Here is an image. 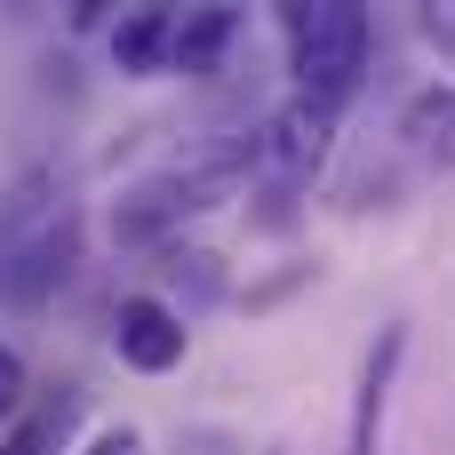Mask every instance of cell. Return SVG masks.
Listing matches in <instances>:
<instances>
[{
  "mask_svg": "<svg viewBox=\"0 0 455 455\" xmlns=\"http://www.w3.org/2000/svg\"><path fill=\"white\" fill-rule=\"evenodd\" d=\"M248 176H264V144H256V128H240V136H224V144L176 160V168L136 176V184L112 200V240H120V248H176V224L224 208Z\"/></svg>",
  "mask_w": 455,
  "mask_h": 455,
  "instance_id": "cell-1",
  "label": "cell"
},
{
  "mask_svg": "<svg viewBox=\"0 0 455 455\" xmlns=\"http://www.w3.org/2000/svg\"><path fill=\"white\" fill-rule=\"evenodd\" d=\"M280 32H288L296 96L344 112V96H352L360 72H368V48H376L368 8H352V0H304V8H280Z\"/></svg>",
  "mask_w": 455,
  "mask_h": 455,
  "instance_id": "cell-2",
  "label": "cell"
},
{
  "mask_svg": "<svg viewBox=\"0 0 455 455\" xmlns=\"http://www.w3.org/2000/svg\"><path fill=\"white\" fill-rule=\"evenodd\" d=\"M256 144H264V184H280V192H312V176H320L328 152H336V112L312 104V96H288L280 112H264Z\"/></svg>",
  "mask_w": 455,
  "mask_h": 455,
  "instance_id": "cell-3",
  "label": "cell"
},
{
  "mask_svg": "<svg viewBox=\"0 0 455 455\" xmlns=\"http://www.w3.org/2000/svg\"><path fill=\"white\" fill-rule=\"evenodd\" d=\"M112 352L136 376H168V368H184L192 328H184V312H168V296H120L112 304Z\"/></svg>",
  "mask_w": 455,
  "mask_h": 455,
  "instance_id": "cell-4",
  "label": "cell"
},
{
  "mask_svg": "<svg viewBox=\"0 0 455 455\" xmlns=\"http://www.w3.org/2000/svg\"><path fill=\"white\" fill-rule=\"evenodd\" d=\"M72 256H80V216L56 208L40 232H24V240L0 256V296H16V304H48V296L64 288Z\"/></svg>",
  "mask_w": 455,
  "mask_h": 455,
  "instance_id": "cell-5",
  "label": "cell"
},
{
  "mask_svg": "<svg viewBox=\"0 0 455 455\" xmlns=\"http://www.w3.org/2000/svg\"><path fill=\"white\" fill-rule=\"evenodd\" d=\"M400 360H408V328H376L368 344V368H360V392H352V432L344 455H384V408H392V384H400Z\"/></svg>",
  "mask_w": 455,
  "mask_h": 455,
  "instance_id": "cell-6",
  "label": "cell"
},
{
  "mask_svg": "<svg viewBox=\"0 0 455 455\" xmlns=\"http://www.w3.org/2000/svg\"><path fill=\"white\" fill-rule=\"evenodd\" d=\"M400 136L416 160H432L440 176H455V80H424L400 104Z\"/></svg>",
  "mask_w": 455,
  "mask_h": 455,
  "instance_id": "cell-7",
  "label": "cell"
},
{
  "mask_svg": "<svg viewBox=\"0 0 455 455\" xmlns=\"http://www.w3.org/2000/svg\"><path fill=\"white\" fill-rule=\"evenodd\" d=\"M160 288H168V312H184V320H192V312H216V304L232 296V288H224V256H216V248H184V240L160 248Z\"/></svg>",
  "mask_w": 455,
  "mask_h": 455,
  "instance_id": "cell-8",
  "label": "cell"
},
{
  "mask_svg": "<svg viewBox=\"0 0 455 455\" xmlns=\"http://www.w3.org/2000/svg\"><path fill=\"white\" fill-rule=\"evenodd\" d=\"M232 40H240V8H184V16H176V56H168V72L208 80V72L232 56Z\"/></svg>",
  "mask_w": 455,
  "mask_h": 455,
  "instance_id": "cell-9",
  "label": "cell"
},
{
  "mask_svg": "<svg viewBox=\"0 0 455 455\" xmlns=\"http://www.w3.org/2000/svg\"><path fill=\"white\" fill-rule=\"evenodd\" d=\"M168 56H176V16H168V8H128V16L112 24V64H120L128 80L168 72Z\"/></svg>",
  "mask_w": 455,
  "mask_h": 455,
  "instance_id": "cell-10",
  "label": "cell"
},
{
  "mask_svg": "<svg viewBox=\"0 0 455 455\" xmlns=\"http://www.w3.org/2000/svg\"><path fill=\"white\" fill-rule=\"evenodd\" d=\"M72 424H80V384H56V400H48V408H32V416H16V424H8L0 455H56Z\"/></svg>",
  "mask_w": 455,
  "mask_h": 455,
  "instance_id": "cell-11",
  "label": "cell"
},
{
  "mask_svg": "<svg viewBox=\"0 0 455 455\" xmlns=\"http://www.w3.org/2000/svg\"><path fill=\"white\" fill-rule=\"evenodd\" d=\"M24 392H32V376H24V352H16V344H0V424L24 408Z\"/></svg>",
  "mask_w": 455,
  "mask_h": 455,
  "instance_id": "cell-12",
  "label": "cell"
},
{
  "mask_svg": "<svg viewBox=\"0 0 455 455\" xmlns=\"http://www.w3.org/2000/svg\"><path fill=\"white\" fill-rule=\"evenodd\" d=\"M416 24H424V40H432L440 56H455V0H432V8H424Z\"/></svg>",
  "mask_w": 455,
  "mask_h": 455,
  "instance_id": "cell-13",
  "label": "cell"
},
{
  "mask_svg": "<svg viewBox=\"0 0 455 455\" xmlns=\"http://www.w3.org/2000/svg\"><path fill=\"white\" fill-rule=\"evenodd\" d=\"M256 200H264V208H256V224H264V232H288V224H296V192H280V184H264Z\"/></svg>",
  "mask_w": 455,
  "mask_h": 455,
  "instance_id": "cell-14",
  "label": "cell"
},
{
  "mask_svg": "<svg viewBox=\"0 0 455 455\" xmlns=\"http://www.w3.org/2000/svg\"><path fill=\"white\" fill-rule=\"evenodd\" d=\"M312 280V264H296V272H280V280H264V288H248V312H264V304H280L288 288H304Z\"/></svg>",
  "mask_w": 455,
  "mask_h": 455,
  "instance_id": "cell-15",
  "label": "cell"
},
{
  "mask_svg": "<svg viewBox=\"0 0 455 455\" xmlns=\"http://www.w3.org/2000/svg\"><path fill=\"white\" fill-rule=\"evenodd\" d=\"M88 455H144V440L120 424V432H96V440H88Z\"/></svg>",
  "mask_w": 455,
  "mask_h": 455,
  "instance_id": "cell-16",
  "label": "cell"
},
{
  "mask_svg": "<svg viewBox=\"0 0 455 455\" xmlns=\"http://www.w3.org/2000/svg\"><path fill=\"white\" fill-rule=\"evenodd\" d=\"M264 455H288V448H264Z\"/></svg>",
  "mask_w": 455,
  "mask_h": 455,
  "instance_id": "cell-17",
  "label": "cell"
}]
</instances>
